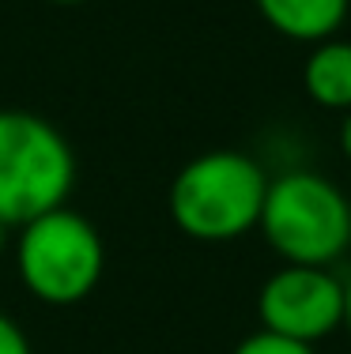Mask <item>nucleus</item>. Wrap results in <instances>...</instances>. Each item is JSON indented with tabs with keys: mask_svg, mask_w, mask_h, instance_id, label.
Listing matches in <instances>:
<instances>
[{
	"mask_svg": "<svg viewBox=\"0 0 351 354\" xmlns=\"http://www.w3.org/2000/svg\"><path fill=\"white\" fill-rule=\"evenodd\" d=\"M269 170L246 151L215 147L189 158L170 181V218L186 238L204 245L238 241L257 230L269 192Z\"/></svg>",
	"mask_w": 351,
	"mask_h": 354,
	"instance_id": "nucleus-1",
	"label": "nucleus"
},
{
	"mask_svg": "<svg viewBox=\"0 0 351 354\" xmlns=\"http://www.w3.org/2000/svg\"><path fill=\"white\" fill-rule=\"evenodd\" d=\"M257 230L283 264L332 268L351 249V200L332 177L287 166L269 177Z\"/></svg>",
	"mask_w": 351,
	"mask_h": 354,
	"instance_id": "nucleus-2",
	"label": "nucleus"
},
{
	"mask_svg": "<svg viewBox=\"0 0 351 354\" xmlns=\"http://www.w3.org/2000/svg\"><path fill=\"white\" fill-rule=\"evenodd\" d=\"M76 185L72 143L30 109H0V223L23 226L69 204Z\"/></svg>",
	"mask_w": 351,
	"mask_h": 354,
	"instance_id": "nucleus-3",
	"label": "nucleus"
},
{
	"mask_svg": "<svg viewBox=\"0 0 351 354\" xmlns=\"http://www.w3.org/2000/svg\"><path fill=\"white\" fill-rule=\"evenodd\" d=\"M19 283L46 306H80L106 272V245L87 215L72 207L30 218L15 238Z\"/></svg>",
	"mask_w": 351,
	"mask_h": 354,
	"instance_id": "nucleus-4",
	"label": "nucleus"
},
{
	"mask_svg": "<svg viewBox=\"0 0 351 354\" xmlns=\"http://www.w3.org/2000/svg\"><path fill=\"white\" fill-rule=\"evenodd\" d=\"M257 317L269 332L314 347L344 328V279L332 268L283 264L261 283Z\"/></svg>",
	"mask_w": 351,
	"mask_h": 354,
	"instance_id": "nucleus-5",
	"label": "nucleus"
},
{
	"mask_svg": "<svg viewBox=\"0 0 351 354\" xmlns=\"http://www.w3.org/2000/svg\"><path fill=\"white\" fill-rule=\"evenodd\" d=\"M253 4L276 35L306 46L336 38L351 12V0H253Z\"/></svg>",
	"mask_w": 351,
	"mask_h": 354,
	"instance_id": "nucleus-6",
	"label": "nucleus"
},
{
	"mask_svg": "<svg viewBox=\"0 0 351 354\" xmlns=\"http://www.w3.org/2000/svg\"><path fill=\"white\" fill-rule=\"evenodd\" d=\"M303 87L306 98L332 113L351 109V41L348 38H325L314 41L303 64Z\"/></svg>",
	"mask_w": 351,
	"mask_h": 354,
	"instance_id": "nucleus-7",
	"label": "nucleus"
},
{
	"mask_svg": "<svg viewBox=\"0 0 351 354\" xmlns=\"http://www.w3.org/2000/svg\"><path fill=\"white\" fill-rule=\"evenodd\" d=\"M231 354H314V347L310 343H298V339H287V335H276V332H269V328H261V332L246 335Z\"/></svg>",
	"mask_w": 351,
	"mask_h": 354,
	"instance_id": "nucleus-8",
	"label": "nucleus"
},
{
	"mask_svg": "<svg viewBox=\"0 0 351 354\" xmlns=\"http://www.w3.org/2000/svg\"><path fill=\"white\" fill-rule=\"evenodd\" d=\"M0 354H35L27 332L19 328V320L8 313H0Z\"/></svg>",
	"mask_w": 351,
	"mask_h": 354,
	"instance_id": "nucleus-9",
	"label": "nucleus"
},
{
	"mask_svg": "<svg viewBox=\"0 0 351 354\" xmlns=\"http://www.w3.org/2000/svg\"><path fill=\"white\" fill-rule=\"evenodd\" d=\"M336 143H340V155L351 162V109L340 117V132H336Z\"/></svg>",
	"mask_w": 351,
	"mask_h": 354,
	"instance_id": "nucleus-10",
	"label": "nucleus"
},
{
	"mask_svg": "<svg viewBox=\"0 0 351 354\" xmlns=\"http://www.w3.org/2000/svg\"><path fill=\"white\" fill-rule=\"evenodd\" d=\"M344 328L351 332V272H348V279H344Z\"/></svg>",
	"mask_w": 351,
	"mask_h": 354,
	"instance_id": "nucleus-11",
	"label": "nucleus"
},
{
	"mask_svg": "<svg viewBox=\"0 0 351 354\" xmlns=\"http://www.w3.org/2000/svg\"><path fill=\"white\" fill-rule=\"evenodd\" d=\"M4 245H8V226L0 223V252H4Z\"/></svg>",
	"mask_w": 351,
	"mask_h": 354,
	"instance_id": "nucleus-12",
	"label": "nucleus"
},
{
	"mask_svg": "<svg viewBox=\"0 0 351 354\" xmlns=\"http://www.w3.org/2000/svg\"><path fill=\"white\" fill-rule=\"evenodd\" d=\"M49 4H64V8H69V4H87V0H49Z\"/></svg>",
	"mask_w": 351,
	"mask_h": 354,
	"instance_id": "nucleus-13",
	"label": "nucleus"
}]
</instances>
